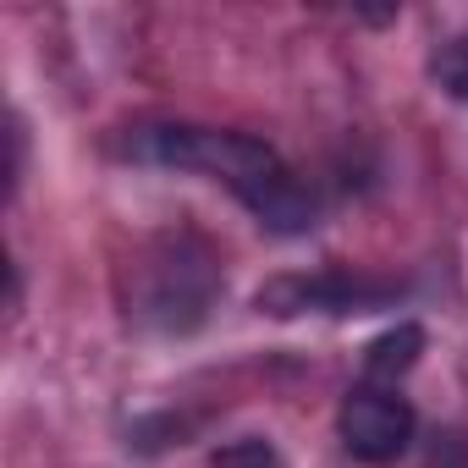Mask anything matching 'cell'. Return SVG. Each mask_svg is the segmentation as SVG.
I'll return each instance as SVG.
<instances>
[{
    "label": "cell",
    "mask_w": 468,
    "mask_h": 468,
    "mask_svg": "<svg viewBox=\"0 0 468 468\" xmlns=\"http://www.w3.org/2000/svg\"><path fill=\"white\" fill-rule=\"evenodd\" d=\"M138 160L171 165V171H204L215 182H226L243 198V209L276 231V238H303L314 231V193L287 171V160L249 138V133H220V127H193V122H160V127H138L127 144Z\"/></svg>",
    "instance_id": "obj_1"
},
{
    "label": "cell",
    "mask_w": 468,
    "mask_h": 468,
    "mask_svg": "<svg viewBox=\"0 0 468 468\" xmlns=\"http://www.w3.org/2000/svg\"><path fill=\"white\" fill-rule=\"evenodd\" d=\"M220 292L215 276V254L198 238H165L160 254L149 260V292H144V320H154L160 331H193L209 303Z\"/></svg>",
    "instance_id": "obj_2"
},
{
    "label": "cell",
    "mask_w": 468,
    "mask_h": 468,
    "mask_svg": "<svg viewBox=\"0 0 468 468\" xmlns=\"http://www.w3.org/2000/svg\"><path fill=\"white\" fill-rule=\"evenodd\" d=\"M413 430H419V413H413L408 397H397V386L364 380V386H353V391L342 397V408H336V435H342V446H347L358 463H369V468L397 463V457L413 446Z\"/></svg>",
    "instance_id": "obj_3"
},
{
    "label": "cell",
    "mask_w": 468,
    "mask_h": 468,
    "mask_svg": "<svg viewBox=\"0 0 468 468\" xmlns=\"http://www.w3.org/2000/svg\"><path fill=\"white\" fill-rule=\"evenodd\" d=\"M397 298V287L353 276V271H320V276H276L260 287V314L292 320V314H369L386 309Z\"/></svg>",
    "instance_id": "obj_4"
},
{
    "label": "cell",
    "mask_w": 468,
    "mask_h": 468,
    "mask_svg": "<svg viewBox=\"0 0 468 468\" xmlns=\"http://www.w3.org/2000/svg\"><path fill=\"white\" fill-rule=\"evenodd\" d=\"M419 353H424V325L402 320V325H391L386 336L369 342V353H364V375H369L375 386H391L397 375H408V369L419 364Z\"/></svg>",
    "instance_id": "obj_5"
},
{
    "label": "cell",
    "mask_w": 468,
    "mask_h": 468,
    "mask_svg": "<svg viewBox=\"0 0 468 468\" xmlns=\"http://www.w3.org/2000/svg\"><path fill=\"white\" fill-rule=\"evenodd\" d=\"M209 468H282V463H276V452H271L265 441H254V435H249V441H231V446H220Z\"/></svg>",
    "instance_id": "obj_6"
},
{
    "label": "cell",
    "mask_w": 468,
    "mask_h": 468,
    "mask_svg": "<svg viewBox=\"0 0 468 468\" xmlns=\"http://www.w3.org/2000/svg\"><path fill=\"white\" fill-rule=\"evenodd\" d=\"M435 78H441L457 100H468V39H452V45L435 56Z\"/></svg>",
    "instance_id": "obj_7"
},
{
    "label": "cell",
    "mask_w": 468,
    "mask_h": 468,
    "mask_svg": "<svg viewBox=\"0 0 468 468\" xmlns=\"http://www.w3.org/2000/svg\"><path fill=\"white\" fill-rule=\"evenodd\" d=\"M430 468H468V446H463V435H435V446H430Z\"/></svg>",
    "instance_id": "obj_8"
}]
</instances>
